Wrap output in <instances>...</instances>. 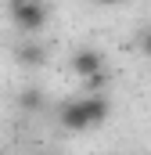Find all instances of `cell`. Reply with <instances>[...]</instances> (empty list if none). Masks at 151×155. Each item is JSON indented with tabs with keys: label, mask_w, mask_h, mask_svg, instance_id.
<instances>
[{
	"label": "cell",
	"mask_w": 151,
	"mask_h": 155,
	"mask_svg": "<svg viewBox=\"0 0 151 155\" xmlns=\"http://www.w3.org/2000/svg\"><path fill=\"white\" fill-rule=\"evenodd\" d=\"M14 61L18 65H29V69L33 65H43L47 61V47L43 43H18L14 47Z\"/></svg>",
	"instance_id": "4"
},
{
	"label": "cell",
	"mask_w": 151,
	"mask_h": 155,
	"mask_svg": "<svg viewBox=\"0 0 151 155\" xmlns=\"http://www.w3.org/2000/svg\"><path fill=\"white\" fill-rule=\"evenodd\" d=\"M40 108H43V94L40 90H18V112H29V116H36Z\"/></svg>",
	"instance_id": "5"
},
{
	"label": "cell",
	"mask_w": 151,
	"mask_h": 155,
	"mask_svg": "<svg viewBox=\"0 0 151 155\" xmlns=\"http://www.w3.org/2000/svg\"><path fill=\"white\" fill-rule=\"evenodd\" d=\"M140 47H144V54H148V58H151V29H148V33H144V40H140Z\"/></svg>",
	"instance_id": "6"
},
{
	"label": "cell",
	"mask_w": 151,
	"mask_h": 155,
	"mask_svg": "<svg viewBox=\"0 0 151 155\" xmlns=\"http://www.w3.org/2000/svg\"><path fill=\"white\" fill-rule=\"evenodd\" d=\"M0 155H4V152H0Z\"/></svg>",
	"instance_id": "8"
},
{
	"label": "cell",
	"mask_w": 151,
	"mask_h": 155,
	"mask_svg": "<svg viewBox=\"0 0 151 155\" xmlns=\"http://www.w3.org/2000/svg\"><path fill=\"white\" fill-rule=\"evenodd\" d=\"M97 4H126V0H97Z\"/></svg>",
	"instance_id": "7"
},
{
	"label": "cell",
	"mask_w": 151,
	"mask_h": 155,
	"mask_svg": "<svg viewBox=\"0 0 151 155\" xmlns=\"http://www.w3.org/2000/svg\"><path fill=\"white\" fill-rule=\"evenodd\" d=\"M72 72L79 79H90V76H97V72H104V54L94 51V47H79L72 54Z\"/></svg>",
	"instance_id": "3"
},
{
	"label": "cell",
	"mask_w": 151,
	"mask_h": 155,
	"mask_svg": "<svg viewBox=\"0 0 151 155\" xmlns=\"http://www.w3.org/2000/svg\"><path fill=\"white\" fill-rule=\"evenodd\" d=\"M11 22H14V29L25 33V36L40 33V29L47 25V7H43V0H11Z\"/></svg>",
	"instance_id": "2"
},
{
	"label": "cell",
	"mask_w": 151,
	"mask_h": 155,
	"mask_svg": "<svg viewBox=\"0 0 151 155\" xmlns=\"http://www.w3.org/2000/svg\"><path fill=\"white\" fill-rule=\"evenodd\" d=\"M112 112V105H108V97H101V94H86V97H76V101H65L61 105V112H58V123L65 126V130H90V126H101L104 119Z\"/></svg>",
	"instance_id": "1"
}]
</instances>
